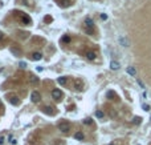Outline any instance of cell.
I'll return each mask as SVG.
<instances>
[{
  "label": "cell",
  "instance_id": "cell-3",
  "mask_svg": "<svg viewBox=\"0 0 151 145\" xmlns=\"http://www.w3.org/2000/svg\"><path fill=\"white\" fill-rule=\"evenodd\" d=\"M52 97H53L54 100H61L62 92H61L60 89H53V91H52Z\"/></svg>",
  "mask_w": 151,
  "mask_h": 145
},
{
  "label": "cell",
  "instance_id": "cell-13",
  "mask_svg": "<svg viewBox=\"0 0 151 145\" xmlns=\"http://www.w3.org/2000/svg\"><path fill=\"white\" fill-rule=\"evenodd\" d=\"M127 73L131 75V76H135V75H137V69L134 67H129V68H127Z\"/></svg>",
  "mask_w": 151,
  "mask_h": 145
},
{
  "label": "cell",
  "instance_id": "cell-5",
  "mask_svg": "<svg viewBox=\"0 0 151 145\" xmlns=\"http://www.w3.org/2000/svg\"><path fill=\"white\" fill-rule=\"evenodd\" d=\"M59 5L61 8H68V7H70V5H72V2H70V0H60Z\"/></svg>",
  "mask_w": 151,
  "mask_h": 145
},
{
  "label": "cell",
  "instance_id": "cell-1",
  "mask_svg": "<svg viewBox=\"0 0 151 145\" xmlns=\"http://www.w3.org/2000/svg\"><path fill=\"white\" fill-rule=\"evenodd\" d=\"M84 25H85V31L88 33H91L93 30H94V23H93V20L90 19V17H86V19H85Z\"/></svg>",
  "mask_w": 151,
  "mask_h": 145
},
{
  "label": "cell",
  "instance_id": "cell-16",
  "mask_svg": "<svg viewBox=\"0 0 151 145\" xmlns=\"http://www.w3.org/2000/svg\"><path fill=\"white\" fill-rule=\"evenodd\" d=\"M141 123H142V117H134V119H133V124L138 125V124H141Z\"/></svg>",
  "mask_w": 151,
  "mask_h": 145
},
{
  "label": "cell",
  "instance_id": "cell-9",
  "mask_svg": "<svg viewBox=\"0 0 151 145\" xmlns=\"http://www.w3.org/2000/svg\"><path fill=\"white\" fill-rule=\"evenodd\" d=\"M86 59H88V60H94L96 59V52L88 51V52H86Z\"/></svg>",
  "mask_w": 151,
  "mask_h": 145
},
{
  "label": "cell",
  "instance_id": "cell-11",
  "mask_svg": "<svg viewBox=\"0 0 151 145\" xmlns=\"http://www.w3.org/2000/svg\"><path fill=\"white\" fill-rule=\"evenodd\" d=\"M37 83H39V77H36L34 75L29 76V84H32V85H36Z\"/></svg>",
  "mask_w": 151,
  "mask_h": 145
},
{
  "label": "cell",
  "instance_id": "cell-31",
  "mask_svg": "<svg viewBox=\"0 0 151 145\" xmlns=\"http://www.w3.org/2000/svg\"><path fill=\"white\" fill-rule=\"evenodd\" d=\"M110 145H114V144H110Z\"/></svg>",
  "mask_w": 151,
  "mask_h": 145
},
{
  "label": "cell",
  "instance_id": "cell-7",
  "mask_svg": "<svg viewBox=\"0 0 151 145\" xmlns=\"http://www.w3.org/2000/svg\"><path fill=\"white\" fill-rule=\"evenodd\" d=\"M119 43H121L122 47H129V45H130L129 40H127V37H125V36H121L119 37Z\"/></svg>",
  "mask_w": 151,
  "mask_h": 145
},
{
  "label": "cell",
  "instance_id": "cell-28",
  "mask_svg": "<svg viewBox=\"0 0 151 145\" xmlns=\"http://www.w3.org/2000/svg\"><path fill=\"white\" fill-rule=\"evenodd\" d=\"M20 67H21V68H25V67H27V64H25V63H23V61H21V63H20Z\"/></svg>",
  "mask_w": 151,
  "mask_h": 145
},
{
  "label": "cell",
  "instance_id": "cell-19",
  "mask_svg": "<svg viewBox=\"0 0 151 145\" xmlns=\"http://www.w3.org/2000/svg\"><path fill=\"white\" fill-rule=\"evenodd\" d=\"M96 116H97L98 119H102V117H103V112H102V111H97V112H96Z\"/></svg>",
  "mask_w": 151,
  "mask_h": 145
},
{
  "label": "cell",
  "instance_id": "cell-24",
  "mask_svg": "<svg viewBox=\"0 0 151 145\" xmlns=\"http://www.w3.org/2000/svg\"><path fill=\"white\" fill-rule=\"evenodd\" d=\"M84 123H85V124H91V119H86Z\"/></svg>",
  "mask_w": 151,
  "mask_h": 145
},
{
  "label": "cell",
  "instance_id": "cell-25",
  "mask_svg": "<svg viewBox=\"0 0 151 145\" xmlns=\"http://www.w3.org/2000/svg\"><path fill=\"white\" fill-rule=\"evenodd\" d=\"M101 19H102V20H106V19H107V16H106L105 13H102V15H101Z\"/></svg>",
  "mask_w": 151,
  "mask_h": 145
},
{
  "label": "cell",
  "instance_id": "cell-23",
  "mask_svg": "<svg viewBox=\"0 0 151 145\" xmlns=\"http://www.w3.org/2000/svg\"><path fill=\"white\" fill-rule=\"evenodd\" d=\"M143 109H144V111H150V107L147 105V104H144V105H143Z\"/></svg>",
  "mask_w": 151,
  "mask_h": 145
},
{
  "label": "cell",
  "instance_id": "cell-4",
  "mask_svg": "<svg viewBox=\"0 0 151 145\" xmlns=\"http://www.w3.org/2000/svg\"><path fill=\"white\" fill-rule=\"evenodd\" d=\"M31 100L33 101V103H39L40 100H41V96H40V93L39 92H32V95H31Z\"/></svg>",
  "mask_w": 151,
  "mask_h": 145
},
{
  "label": "cell",
  "instance_id": "cell-27",
  "mask_svg": "<svg viewBox=\"0 0 151 145\" xmlns=\"http://www.w3.org/2000/svg\"><path fill=\"white\" fill-rule=\"evenodd\" d=\"M62 40H64V41H66V43H68V41H69V40H70V39H69V36H65V37H64Z\"/></svg>",
  "mask_w": 151,
  "mask_h": 145
},
{
  "label": "cell",
  "instance_id": "cell-17",
  "mask_svg": "<svg viewBox=\"0 0 151 145\" xmlns=\"http://www.w3.org/2000/svg\"><path fill=\"white\" fill-rule=\"evenodd\" d=\"M52 145H66V144H65V141H64V140H54Z\"/></svg>",
  "mask_w": 151,
  "mask_h": 145
},
{
  "label": "cell",
  "instance_id": "cell-18",
  "mask_svg": "<svg viewBox=\"0 0 151 145\" xmlns=\"http://www.w3.org/2000/svg\"><path fill=\"white\" fill-rule=\"evenodd\" d=\"M9 101L12 103L13 105H16V104H19V100H17V97H15V96H12V97H11V98H9Z\"/></svg>",
  "mask_w": 151,
  "mask_h": 145
},
{
  "label": "cell",
  "instance_id": "cell-8",
  "mask_svg": "<svg viewBox=\"0 0 151 145\" xmlns=\"http://www.w3.org/2000/svg\"><path fill=\"white\" fill-rule=\"evenodd\" d=\"M119 67H121V65H119L118 61H114V60H113L111 63H110V68H111L113 71H117V69H119Z\"/></svg>",
  "mask_w": 151,
  "mask_h": 145
},
{
  "label": "cell",
  "instance_id": "cell-20",
  "mask_svg": "<svg viewBox=\"0 0 151 145\" xmlns=\"http://www.w3.org/2000/svg\"><path fill=\"white\" fill-rule=\"evenodd\" d=\"M11 51H12L16 56H19V55H20V49H16V48H13V47H12V48H11Z\"/></svg>",
  "mask_w": 151,
  "mask_h": 145
},
{
  "label": "cell",
  "instance_id": "cell-21",
  "mask_svg": "<svg viewBox=\"0 0 151 145\" xmlns=\"http://www.w3.org/2000/svg\"><path fill=\"white\" fill-rule=\"evenodd\" d=\"M8 140H9V142L12 144V145H15V144H16V140H15V137H13V136H9Z\"/></svg>",
  "mask_w": 151,
  "mask_h": 145
},
{
  "label": "cell",
  "instance_id": "cell-26",
  "mask_svg": "<svg viewBox=\"0 0 151 145\" xmlns=\"http://www.w3.org/2000/svg\"><path fill=\"white\" fill-rule=\"evenodd\" d=\"M4 140H5V138H4L3 136L0 137V145H3V144H4Z\"/></svg>",
  "mask_w": 151,
  "mask_h": 145
},
{
  "label": "cell",
  "instance_id": "cell-30",
  "mask_svg": "<svg viewBox=\"0 0 151 145\" xmlns=\"http://www.w3.org/2000/svg\"><path fill=\"white\" fill-rule=\"evenodd\" d=\"M0 107H2V101H0Z\"/></svg>",
  "mask_w": 151,
  "mask_h": 145
},
{
  "label": "cell",
  "instance_id": "cell-29",
  "mask_svg": "<svg viewBox=\"0 0 151 145\" xmlns=\"http://www.w3.org/2000/svg\"><path fill=\"white\" fill-rule=\"evenodd\" d=\"M3 37H4V35H3L2 32H0V41H2V40H3Z\"/></svg>",
  "mask_w": 151,
  "mask_h": 145
},
{
  "label": "cell",
  "instance_id": "cell-6",
  "mask_svg": "<svg viewBox=\"0 0 151 145\" xmlns=\"http://www.w3.org/2000/svg\"><path fill=\"white\" fill-rule=\"evenodd\" d=\"M74 86H76V89H77L78 92H81V91L84 89V84H82V81L78 80V79L74 81Z\"/></svg>",
  "mask_w": 151,
  "mask_h": 145
},
{
  "label": "cell",
  "instance_id": "cell-10",
  "mask_svg": "<svg viewBox=\"0 0 151 145\" xmlns=\"http://www.w3.org/2000/svg\"><path fill=\"white\" fill-rule=\"evenodd\" d=\"M20 17H21V21L24 23V24H31V19L28 16H25V15H23V12H21V15H20Z\"/></svg>",
  "mask_w": 151,
  "mask_h": 145
},
{
  "label": "cell",
  "instance_id": "cell-15",
  "mask_svg": "<svg viewBox=\"0 0 151 145\" xmlns=\"http://www.w3.org/2000/svg\"><path fill=\"white\" fill-rule=\"evenodd\" d=\"M57 83H59L60 85H65V84H66V77H59Z\"/></svg>",
  "mask_w": 151,
  "mask_h": 145
},
{
  "label": "cell",
  "instance_id": "cell-12",
  "mask_svg": "<svg viewBox=\"0 0 151 145\" xmlns=\"http://www.w3.org/2000/svg\"><path fill=\"white\" fill-rule=\"evenodd\" d=\"M41 57H43V55L40 53V52H34V53L32 55V59H33L34 61H37V60H41Z\"/></svg>",
  "mask_w": 151,
  "mask_h": 145
},
{
  "label": "cell",
  "instance_id": "cell-2",
  "mask_svg": "<svg viewBox=\"0 0 151 145\" xmlns=\"http://www.w3.org/2000/svg\"><path fill=\"white\" fill-rule=\"evenodd\" d=\"M59 129L64 133H68L69 130H70V124L66 123V121H62V123L59 124Z\"/></svg>",
  "mask_w": 151,
  "mask_h": 145
},
{
  "label": "cell",
  "instance_id": "cell-14",
  "mask_svg": "<svg viewBox=\"0 0 151 145\" xmlns=\"http://www.w3.org/2000/svg\"><path fill=\"white\" fill-rule=\"evenodd\" d=\"M74 137L76 138H77V140H84V133L82 132H77V133H76V135H74Z\"/></svg>",
  "mask_w": 151,
  "mask_h": 145
},
{
  "label": "cell",
  "instance_id": "cell-22",
  "mask_svg": "<svg viewBox=\"0 0 151 145\" xmlns=\"http://www.w3.org/2000/svg\"><path fill=\"white\" fill-rule=\"evenodd\" d=\"M137 81H138V84H139V85H141V88H144V84L142 83V81H141V80H139V79H138Z\"/></svg>",
  "mask_w": 151,
  "mask_h": 145
}]
</instances>
